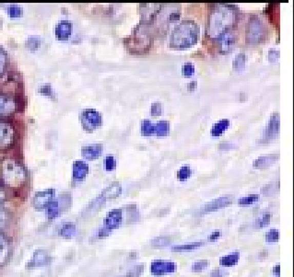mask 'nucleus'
Returning <instances> with one entry per match:
<instances>
[{"label":"nucleus","mask_w":294,"mask_h":277,"mask_svg":"<svg viewBox=\"0 0 294 277\" xmlns=\"http://www.w3.org/2000/svg\"><path fill=\"white\" fill-rule=\"evenodd\" d=\"M238 18V11L232 5L219 4L214 7L208 17L207 33L212 39H217L223 32L231 29Z\"/></svg>","instance_id":"obj_1"},{"label":"nucleus","mask_w":294,"mask_h":277,"mask_svg":"<svg viewBox=\"0 0 294 277\" xmlns=\"http://www.w3.org/2000/svg\"><path fill=\"white\" fill-rule=\"evenodd\" d=\"M1 180L4 186L19 189L27 182V171L18 160L8 158L0 164Z\"/></svg>","instance_id":"obj_2"},{"label":"nucleus","mask_w":294,"mask_h":277,"mask_svg":"<svg viewBox=\"0 0 294 277\" xmlns=\"http://www.w3.org/2000/svg\"><path fill=\"white\" fill-rule=\"evenodd\" d=\"M199 28L193 20H184L173 29L171 46L177 49H186L194 46L199 40Z\"/></svg>","instance_id":"obj_3"},{"label":"nucleus","mask_w":294,"mask_h":277,"mask_svg":"<svg viewBox=\"0 0 294 277\" xmlns=\"http://www.w3.org/2000/svg\"><path fill=\"white\" fill-rule=\"evenodd\" d=\"M151 41L152 39L150 36L148 25L141 23V26H138L135 32L132 33L128 42L129 48L132 49V52L141 54L149 50Z\"/></svg>","instance_id":"obj_4"},{"label":"nucleus","mask_w":294,"mask_h":277,"mask_svg":"<svg viewBox=\"0 0 294 277\" xmlns=\"http://www.w3.org/2000/svg\"><path fill=\"white\" fill-rule=\"evenodd\" d=\"M267 29L258 16H252L249 19L245 32V39L249 45H258L267 39Z\"/></svg>","instance_id":"obj_5"},{"label":"nucleus","mask_w":294,"mask_h":277,"mask_svg":"<svg viewBox=\"0 0 294 277\" xmlns=\"http://www.w3.org/2000/svg\"><path fill=\"white\" fill-rule=\"evenodd\" d=\"M17 132L13 124L0 119V150H9L15 144Z\"/></svg>","instance_id":"obj_6"},{"label":"nucleus","mask_w":294,"mask_h":277,"mask_svg":"<svg viewBox=\"0 0 294 277\" xmlns=\"http://www.w3.org/2000/svg\"><path fill=\"white\" fill-rule=\"evenodd\" d=\"M81 121L82 126L88 132H92L93 130L100 127L103 122L101 114L93 109L84 110L81 114Z\"/></svg>","instance_id":"obj_7"},{"label":"nucleus","mask_w":294,"mask_h":277,"mask_svg":"<svg viewBox=\"0 0 294 277\" xmlns=\"http://www.w3.org/2000/svg\"><path fill=\"white\" fill-rule=\"evenodd\" d=\"M181 15L180 6L177 5H167V6H162L156 18H158L163 25H168L170 23L177 22Z\"/></svg>","instance_id":"obj_8"},{"label":"nucleus","mask_w":294,"mask_h":277,"mask_svg":"<svg viewBox=\"0 0 294 277\" xmlns=\"http://www.w3.org/2000/svg\"><path fill=\"white\" fill-rule=\"evenodd\" d=\"M18 110V101L14 96L0 92V116H9Z\"/></svg>","instance_id":"obj_9"},{"label":"nucleus","mask_w":294,"mask_h":277,"mask_svg":"<svg viewBox=\"0 0 294 277\" xmlns=\"http://www.w3.org/2000/svg\"><path fill=\"white\" fill-rule=\"evenodd\" d=\"M52 262V255L48 250L44 249L34 250L31 259L28 261L26 268L34 269L38 267H44Z\"/></svg>","instance_id":"obj_10"},{"label":"nucleus","mask_w":294,"mask_h":277,"mask_svg":"<svg viewBox=\"0 0 294 277\" xmlns=\"http://www.w3.org/2000/svg\"><path fill=\"white\" fill-rule=\"evenodd\" d=\"M237 41L236 33L232 29H229L219 37V48L222 54H227L233 50Z\"/></svg>","instance_id":"obj_11"},{"label":"nucleus","mask_w":294,"mask_h":277,"mask_svg":"<svg viewBox=\"0 0 294 277\" xmlns=\"http://www.w3.org/2000/svg\"><path fill=\"white\" fill-rule=\"evenodd\" d=\"M177 269V264L170 260H154L150 264V272L155 275H163L172 273Z\"/></svg>","instance_id":"obj_12"},{"label":"nucleus","mask_w":294,"mask_h":277,"mask_svg":"<svg viewBox=\"0 0 294 277\" xmlns=\"http://www.w3.org/2000/svg\"><path fill=\"white\" fill-rule=\"evenodd\" d=\"M11 242L4 232L0 231V267L9 262L11 256Z\"/></svg>","instance_id":"obj_13"},{"label":"nucleus","mask_w":294,"mask_h":277,"mask_svg":"<svg viewBox=\"0 0 294 277\" xmlns=\"http://www.w3.org/2000/svg\"><path fill=\"white\" fill-rule=\"evenodd\" d=\"M54 189H46L45 191H37L34 197L32 198V205L36 209L42 210L46 208V205L53 201Z\"/></svg>","instance_id":"obj_14"},{"label":"nucleus","mask_w":294,"mask_h":277,"mask_svg":"<svg viewBox=\"0 0 294 277\" xmlns=\"http://www.w3.org/2000/svg\"><path fill=\"white\" fill-rule=\"evenodd\" d=\"M123 213L121 209H113L109 211L104 218V227L110 231L117 228L122 223Z\"/></svg>","instance_id":"obj_15"},{"label":"nucleus","mask_w":294,"mask_h":277,"mask_svg":"<svg viewBox=\"0 0 294 277\" xmlns=\"http://www.w3.org/2000/svg\"><path fill=\"white\" fill-rule=\"evenodd\" d=\"M161 8L162 5H141V23L149 25V23L155 19Z\"/></svg>","instance_id":"obj_16"},{"label":"nucleus","mask_w":294,"mask_h":277,"mask_svg":"<svg viewBox=\"0 0 294 277\" xmlns=\"http://www.w3.org/2000/svg\"><path fill=\"white\" fill-rule=\"evenodd\" d=\"M232 203V197L231 196H226L219 197L217 199L208 202V204L204 205L202 208V212L203 213H208V212H212V211H216L219 209L226 207L229 205H231Z\"/></svg>","instance_id":"obj_17"},{"label":"nucleus","mask_w":294,"mask_h":277,"mask_svg":"<svg viewBox=\"0 0 294 277\" xmlns=\"http://www.w3.org/2000/svg\"><path fill=\"white\" fill-rule=\"evenodd\" d=\"M89 173V166L83 160H77L73 163V179L76 181H82Z\"/></svg>","instance_id":"obj_18"},{"label":"nucleus","mask_w":294,"mask_h":277,"mask_svg":"<svg viewBox=\"0 0 294 277\" xmlns=\"http://www.w3.org/2000/svg\"><path fill=\"white\" fill-rule=\"evenodd\" d=\"M72 23L68 20H61L55 28V35L60 40H67L71 35Z\"/></svg>","instance_id":"obj_19"},{"label":"nucleus","mask_w":294,"mask_h":277,"mask_svg":"<svg viewBox=\"0 0 294 277\" xmlns=\"http://www.w3.org/2000/svg\"><path fill=\"white\" fill-rule=\"evenodd\" d=\"M280 158L279 154H269L261 156L257 159H254L253 162V166L257 168H267L271 166L272 164L275 163L277 160Z\"/></svg>","instance_id":"obj_20"},{"label":"nucleus","mask_w":294,"mask_h":277,"mask_svg":"<svg viewBox=\"0 0 294 277\" xmlns=\"http://www.w3.org/2000/svg\"><path fill=\"white\" fill-rule=\"evenodd\" d=\"M121 191H122V187L120 185V183L116 182H113L108 187H106L104 191H102L100 196L104 201H106L107 199H112V198L117 197L121 194Z\"/></svg>","instance_id":"obj_21"},{"label":"nucleus","mask_w":294,"mask_h":277,"mask_svg":"<svg viewBox=\"0 0 294 277\" xmlns=\"http://www.w3.org/2000/svg\"><path fill=\"white\" fill-rule=\"evenodd\" d=\"M280 131V116L278 114H273L269 120L267 130V137L273 139L278 137Z\"/></svg>","instance_id":"obj_22"},{"label":"nucleus","mask_w":294,"mask_h":277,"mask_svg":"<svg viewBox=\"0 0 294 277\" xmlns=\"http://www.w3.org/2000/svg\"><path fill=\"white\" fill-rule=\"evenodd\" d=\"M102 146L99 145H87L82 147V156L87 159H96L102 154Z\"/></svg>","instance_id":"obj_23"},{"label":"nucleus","mask_w":294,"mask_h":277,"mask_svg":"<svg viewBox=\"0 0 294 277\" xmlns=\"http://www.w3.org/2000/svg\"><path fill=\"white\" fill-rule=\"evenodd\" d=\"M77 232V227L76 224L73 222L64 223L63 225L60 227L58 230L59 236L64 237L69 239L74 236Z\"/></svg>","instance_id":"obj_24"},{"label":"nucleus","mask_w":294,"mask_h":277,"mask_svg":"<svg viewBox=\"0 0 294 277\" xmlns=\"http://www.w3.org/2000/svg\"><path fill=\"white\" fill-rule=\"evenodd\" d=\"M229 125H230V121L227 119H222L221 121H219L218 123L213 124L211 131H210L211 136L214 137L222 136V134L226 131L227 128L229 127Z\"/></svg>","instance_id":"obj_25"},{"label":"nucleus","mask_w":294,"mask_h":277,"mask_svg":"<svg viewBox=\"0 0 294 277\" xmlns=\"http://www.w3.org/2000/svg\"><path fill=\"white\" fill-rule=\"evenodd\" d=\"M240 259V252L239 251H233L229 254L224 255L220 258V264H222V266H226V267H230L234 264L238 263V261Z\"/></svg>","instance_id":"obj_26"},{"label":"nucleus","mask_w":294,"mask_h":277,"mask_svg":"<svg viewBox=\"0 0 294 277\" xmlns=\"http://www.w3.org/2000/svg\"><path fill=\"white\" fill-rule=\"evenodd\" d=\"M12 216L8 209L0 207V231L4 232L10 226Z\"/></svg>","instance_id":"obj_27"},{"label":"nucleus","mask_w":294,"mask_h":277,"mask_svg":"<svg viewBox=\"0 0 294 277\" xmlns=\"http://www.w3.org/2000/svg\"><path fill=\"white\" fill-rule=\"evenodd\" d=\"M46 215L48 219H54L58 218L60 214V205L59 201H51L46 206Z\"/></svg>","instance_id":"obj_28"},{"label":"nucleus","mask_w":294,"mask_h":277,"mask_svg":"<svg viewBox=\"0 0 294 277\" xmlns=\"http://www.w3.org/2000/svg\"><path fill=\"white\" fill-rule=\"evenodd\" d=\"M170 132V124L167 121H161L155 124V135L158 137H166Z\"/></svg>","instance_id":"obj_29"},{"label":"nucleus","mask_w":294,"mask_h":277,"mask_svg":"<svg viewBox=\"0 0 294 277\" xmlns=\"http://www.w3.org/2000/svg\"><path fill=\"white\" fill-rule=\"evenodd\" d=\"M204 244L203 241H195V242H189L186 244H180V245L172 246V250L173 251H184V250H192L198 249L200 246Z\"/></svg>","instance_id":"obj_30"},{"label":"nucleus","mask_w":294,"mask_h":277,"mask_svg":"<svg viewBox=\"0 0 294 277\" xmlns=\"http://www.w3.org/2000/svg\"><path fill=\"white\" fill-rule=\"evenodd\" d=\"M171 241H172V239H171L170 237H155V238H153V239L151 240V241H150V244L153 246L154 248H163V247H165V246L171 244Z\"/></svg>","instance_id":"obj_31"},{"label":"nucleus","mask_w":294,"mask_h":277,"mask_svg":"<svg viewBox=\"0 0 294 277\" xmlns=\"http://www.w3.org/2000/svg\"><path fill=\"white\" fill-rule=\"evenodd\" d=\"M155 133V124H152L149 120H143L141 123V134L144 137H150Z\"/></svg>","instance_id":"obj_32"},{"label":"nucleus","mask_w":294,"mask_h":277,"mask_svg":"<svg viewBox=\"0 0 294 277\" xmlns=\"http://www.w3.org/2000/svg\"><path fill=\"white\" fill-rule=\"evenodd\" d=\"M279 189H280V182L277 181V182H271L269 184H267L266 186L263 187L261 189V193L266 196H271L276 191H279Z\"/></svg>","instance_id":"obj_33"},{"label":"nucleus","mask_w":294,"mask_h":277,"mask_svg":"<svg viewBox=\"0 0 294 277\" xmlns=\"http://www.w3.org/2000/svg\"><path fill=\"white\" fill-rule=\"evenodd\" d=\"M245 61H246V56L245 54H239L233 60V64H232L233 69L238 71L243 70L245 69Z\"/></svg>","instance_id":"obj_34"},{"label":"nucleus","mask_w":294,"mask_h":277,"mask_svg":"<svg viewBox=\"0 0 294 277\" xmlns=\"http://www.w3.org/2000/svg\"><path fill=\"white\" fill-rule=\"evenodd\" d=\"M270 223V214L266 213L263 215L261 218H258L254 222V226L258 228L267 227Z\"/></svg>","instance_id":"obj_35"},{"label":"nucleus","mask_w":294,"mask_h":277,"mask_svg":"<svg viewBox=\"0 0 294 277\" xmlns=\"http://www.w3.org/2000/svg\"><path fill=\"white\" fill-rule=\"evenodd\" d=\"M191 173H192V171H191L190 167L188 165H185L179 168V171L177 172V176L179 178V180L185 181L190 177Z\"/></svg>","instance_id":"obj_36"},{"label":"nucleus","mask_w":294,"mask_h":277,"mask_svg":"<svg viewBox=\"0 0 294 277\" xmlns=\"http://www.w3.org/2000/svg\"><path fill=\"white\" fill-rule=\"evenodd\" d=\"M258 200H259L258 195H249L247 196L241 197L240 199L238 200V204L240 205H248L256 203Z\"/></svg>","instance_id":"obj_37"},{"label":"nucleus","mask_w":294,"mask_h":277,"mask_svg":"<svg viewBox=\"0 0 294 277\" xmlns=\"http://www.w3.org/2000/svg\"><path fill=\"white\" fill-rule=\"evenodd\" d=\"M144 271V264H136L127 273L126 277H138Z\"/></svg>","instance_id":"obj_38"},{"label":"nucleus","mask_w":294,"mask_h":277,"mask_svg":"<svg viewBox=\"0 0 294 277\" xmlns=\"http://www.w3.org/2000/svg\"><path fill=\"white\" fill-rule=\"evenodd\" d=\"M9 16L12 18H18L23 14V9L18 5H11L8 8Z\"/></svg>","instance_id":"obj_39"},{"label":"nucleus","mask_w":294,"mask_h":277,"mask_svg":"<svg viewBox=\"0 0 294 277\" xmlns=\"http://www.w3.org/2000/svg\"><path fill=\"white\" fill-rule=\"evenodd\" d=\"M266 241L267 242H276L279 241V229L271 228L266 234Z\"/></svg>","instance_id":"obj_40"},{"label":"nucleus","mask_w":294,"mask_h":277,"mask_svg":"<svg viewBox=\"0 0 294 277\" xmlns=\"http://www.w3.org/2000/svg\"><path fill=\"white\" fill-rule=\"evenodd\" d=\"M208 264H209V262L208 260H199V261H195L194 264H192V270L193 271H201L203 269L208 267Z\"/></svg>","instance_id":"obj_41"},{"label":"nucleus","mask_w":294,"mask_h":277,"mask_svg":"<svg viewBox=\"0 0 294 277\" xmlns=\"http://www.w3.org/2000/svg\"><path fill=\"white\" fill-rule=\"evenodd\" d=\"M105 169L108 172H112L116 167V161L113 156H107L104 160Z\"/></svg>","instance_id":"obj_42"},{"label":"nucleus","mask_w":294,"mask_h":277,"mask_svg":"<svg viewBox=\"0 0 294 277\" xmlns=\"http://www.w3.org/2000/svg\"><path fill=\"white\" fill-rule=\"evenodd\" d=\"M7 66V54L4 49L0 46V76L4 73Z\"/></svg>","instance_id":"obj_43"},{"label":"nucleus","mask_w":294,"mask_h":277,"mask_svg":"<svg viewBox=\"0 0 294 277\" xmlns=\"http://www.w3.org/2000/svg\"><path fill=\"white\" fill-rule=\"evenodd\" d=\"M182 74L183 76L190 77L195 74V67L194 65L186 64L182 67Z\"/></svg>","instance_id":"obj_44"},{"label":"nucleus","mask_w":294,"mask_h":277,"mask_svg":"<svg viewBox=\"0 0 294 277\" xmlns=\"http://www.w3.org/2000/svg\"><path fill=\"white\" fill-rule=\"evenodd\" d=\"M40 46V39L38 37H30L28 39L27 41V46L29 47V49H32V50H35Z\"/></svg>","instance_id":"obj_45"},{"label":"nucleus","mask_w":294,"mask_h":277,"mask_svg":"<svg viewBox=\"0 0 294 277\" xmlns=\"http://www.w3.org/2000/svg\"><path fill=\"white\" fill-rule=\"evenodd\" d=\"M162 112H163V106L160 103V102H155V103H152L151 104V108H150V113L152 115H156V116H159L162 114Z\"/></svg>","instance_id":"obj_46"},{"label":"nucleus","mask_w":294,"mask_h":277,"mask_svg":"<svg viewBox=\"0 0 294 277\" xmlns=\"http://www.w3.org/2000/svg\"><path fill=\"white\" fill-rule=\"evenodd\" d=\"M9 198V193L4 185L0 184V204L4 203Z\"/></svg>","instance_id":"obj_47"},{"label":"nucleus","mask_w":294,"mask_h":277,"mask_svg":"<svg viewBox=\"0 0 294 277\" xmlns=\"http://www.w3.org/2000/svg\"><path fill=\"white\" fill-rule=\"evenodd\" d=\"M280 58V52L277 50H270L268 52V59L270 62L275 63Z\"/></svg>","instance_id":"obj_48"},{"label":"nucleus","mask_w":294,"mask_h":277,"mask_svg":"<svg viewBox=\"0 0 294 277\" xmlns=\"http://www.w3.org/2000/svg\"><path fill=\"white\" fill-rule=\"evenodd\" d=\"M222 235V231L220 229H215L213 230L208 237V240L209 241H217L218 239Z\"/></svg>","instance_id":"obj_49"},{"label":"nucleus","mask_w":294,"mask_h":277,"mask_svg":"<svg viewBox=\"0 0 294 277\" xmlns=\"http://www.w3.org/2000/svg\"><path fill=\"white\" fill-rule=\"evenodd\" d=\"M226 272L222 269L216 268L210 272L211 277H223L226 275Z\"/></svg>","instance_id":"obj_50"},{"label":"nucleus","mask_w":294,"mask_h":277,"mask_svg":"<svg viewBox=\"0 0 294 277\" xmlns=\"http://www.w3.org/2000/svg\"><path fill=\"white\" fill-rule=\"evenodd\" d=\"M111 233L110 230H108L107 228H105V227H101L99 229V231H98V236L99 237H106L108 236L109 234Z\"/></svg>","instance_id":"obj_51"},{"label":"nucleus","mask_w":294,"mask_h":277,"mask_svg":"<svg viewBox=\"0 0 294 277\" xmlns=\"http://www.w3.org/2000/svg\"><path fill=\"white\" fill-rule=\"evenodd\" d=\"M272 272H273V273H275L277 276H280V274H281V265H280V264H276V265L273 267Z\"/></svg>","instance_id":"obj_52"},{"label":"nucleus","mask_w":294,"mask_h":277,"mask_svg":"<svg viewBox=\"0 0 294 277\" xmlns=\"http://www.w3.org/2000/svg\"><path fill=\"white\" fill-rule=\"evenodd\" d=\"M231 147H232V145L230 143H228V142H223L220 145V148H222V150H228V148H231Z\"/></svg>","instance_id":"obj_53"},{"label":"nucleus","mask_w":294,"mask_h":277,"mask_svg":"<svg viewBox=\"0 0 294 277\" xmlns=\"http://www.w3.org/2000/svg\"><path fill=\"white\" fill-rule=\"evenodd\" d=\"M197 81H192L188 84V86H187V89H188V91H195V88H197Z\"/></svg>","instance_id":"obj_54"},{"label":"nucleus","mask_w":294,"mask_h":277,"mask_svg":"<svg viewBox=\"0 0 294 277\" xmlns=\"http://www.w3.org/2000/svg\"><path fill=\"white\" fill-rule=\"evenodd\" d=\"M113 277H126V276H113Z\"/></svg>","instance_id":"obj_55"}]
</instances>
